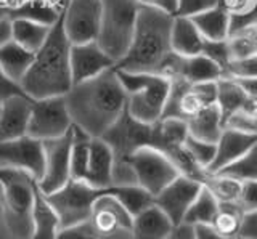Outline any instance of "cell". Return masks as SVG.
Here are the masks:
<instances>
[{
    "mask_svg": "<svg viewBox=\"0 0 257 239\" xmlns=\"http://www.w3.org/2000/svg\"><path fill=\"white\" fill-rule=\"evenodd\" d=\"M142 5L137 0H101V23L96 42L116 63L131 45Z\"/></svg>",
    "mask_w": 257,
    "mask_h": 239,
    "instance_id": "obj_7",
    "label": "cell"
},
{
    "mask_svg": "<svg viewBox=\"0 0 257 239\" xmlns=\"http://www.w3.org/2000/svg\"><path fill=\"white\" fill-rule=\"evenodd\" d=\"M191 20L199 29V33L203 34V37L207 39V41H225L230 34L231 17L220 5L199 13L196 17H193Z\"/></svg>",
    "mask_w": 257,
    "mask_h": 239,
    "instance_id": "obj_26",
    "label": "cell"
},
{
    "mask_svg": "<svg viewBox=\"0 0 257 239\" xmlns=\"http://www.w3.org/2000/svg\"><path fill=\"white\" fill-rule=\"evenodd\" d=\"M32 98L28 95H16L2 101L0 108V141L21 138L28 135Z\"/></svg>",
    "mask_w": 257,
    "mask_h": 239,
    "instance_id": "obj_18",
    "label": "cell"
},
{
    "mask_svg": "<svg viewBox=\"0 0 257 239\" xmlns=\"http://www.w3.org/2000/svg\"><path fill=\"white\" fill-rule=\"evenodd\" d=\"M48 4H52V5H55V7H58L60 10H64V7H66V4H68V0H47Z\"/></svg>",
    "mask_w": 257,
    "mask_h": 239,
    "instance_id": "obj_48",
    "label": "cell"
},
{
    "mask_svg": "<svg viewBox=\"0 0 257 239\" xmlns=\"http://www.w3.org/2000/svg\"><path fill=\"white\" fill-rule=\"evenodd\" d=\"M108 189L109 188H95L87 181L71 178L58 191L45 196L48 202L53 205L55 212L58 213L61 228H69L88 221L96 197L106 193Z\"/></svg>",
    "mask_w": 257,
    "mask_h": 239,
    "instance_id": "obj_8",
    "label": "cell"
},
{
    "mask_svg": "<svg viewBox=\"0 0 257 239\" xmlns=\"http://www.w3.org/2000/svg\"><path fill=\"white\" fill-rule=\"evenodd\" d=\"M8 41H12V20L2 18L0 20V49Z\"/></svg>",
    "mask_w": 257,
    "mask_h": 239,
    "instance_id": "obj_45",
    "label": "cell"
},
{
    "mask_svg": "<svg viewBox=\"0 0 257 239\" xmlns=\"http://www.w3.org/2000/svg\"><path fill=\"white\" fill-rule=\"evenodd\" d=\"M185 146H187V149L190 151L191 157L207 172V167L212 164L214 157H215V148H217L215 143L199 140V138L191 137V135H187V138H185Z\"/></svg>",
    "mask_w": 257,
    "mask_h": 239,
    "instance_id": "obj_35",
    "label": "cell"
},
{
    "mask_svg": "<svg viewBox=\"0 0 257 239\" xmlns=\"http://www.w3.org/2000/svg\"><path fill=\"white\" fill-rule=\"evenodd\" d=\"M37 180L28 172L0 167L4 220L13 239H31L32 205H34Z\"/></svg>",
    "mask_w": 257,
    "mask_h": 239,
    "instance_id": "obj_4",
    "label": "cell"
},
{
    "mask_svg": "<svg viewBox=\"0 0 257 239\" xmlns=\"http://www.w3.org/2000/svg\"><path fill=\"white\" fill-rule=\"evenodd\" d=\"M26 2H28V0H2L4 7H5L7 12H8V18H10V15H12L15 10H18L20 7H23Z\"/></svg>",
    "mask_w": 257,
    "mask_h": 239,
    "instance_id": "obj_47",
    "label": "cell"
},
{
    "mask_svg": "<svg viewBox=\"0 0 257 239\" xmlns=\"http://www.w3.org/2000/svg\"><path fill=\"white\" fill-rule=\"evenodd\" d=\"M203 185L209 188V191L215 196L220 204H238L241 181L225 177L220 173H209L204 178Z\"/></svg>",
    "mask_w": 257,
    "mask_h": 239,
    "instance_id": "obj_31",
    "label": "cell"
},
{
    "mask_svg": "<svg viewBox=\"0 0 257 239\" xmlns=\"http://www.w3.org/2000/svg\"><path fill=\"white\" fill-rule=\"evenodd\" d=\"M61 223L53 205L48 202L42 189L36 186L34 205H32V236L31 239H55L60 233Z\"/></svg>",
    "mask_w": 257,
    "mask_h": 239,
    "instance_id": "obj_20",
    "label": "cell"
},
{
    "mask_svg": "<svg viewBox=\"0 0 257 239\" xmlns=\"http://www.w3.org/2000/svg\"><path fill=\"white\" fill-rule=\"evenodd\" d=\"M44 145V175L37 181L44 194H52L71 180V146L72 129L60 138L45 140Z\"/></svg>",
    "mask_w": 257,
    "mask_h": 239,
    "instance_id": "obj_11",
    "label": "cell"
},
{
    "mask_svg": "<svg viewBox=\"0 0 257 239\" xmlns=\"http://www.w3.org/2000/svg\"><path fill=\"white\" fill-rule=\"evenodd\" d=\"M166 239H195V231H193V226L187 225V223H182L179 226H174L171 234Z\"/></svg>",
    "mask_w": 257,
    "mask_h": 239,
    "instance_id": "obj_44",
    "label": "cell"
},
{
    "mask_svg": "<svg viewBox=\"0 0 257 239\" xmlns=\"http://www.w3.org/2000/svg\"><path fill=\"white\" fill-rule=\"evenodd\" d=\"M255 143L257 133L233 129V127H225L215 143V157L212 164L207 167V173H215L222 170L223 167L230 165L231 162L238 161Z\"/></svg>",
    "mask_w": 257,
    "mask_h": 239,
    "instance_id": "obj_17",
    "label": "cell"
},
{
    "mask_svg": "<svg viewBox=\"0 0 257 239\" xmlns=\"http://www.w3.org/2000/svg\"><path fill=\"white\" fill-rule=\"evenodd\" d=\"M255 36H257V23H255Z\"/></svg>",
    "mask_w": 257,
    "mask_h": 239,
    "instance_id": "obj_50",
    "label": "cell"
},
{
    "mask_svg": "<svg viewBox=\"0 0 257 239\" xmlns=\"http://www.w3.org/2000/svg\"><path fill=\"white\" fill-rule=\"evenodd\" d=\"M243 217H244V212L238 204H220L219 202V212H217L215 218L212 221V226L219 231L220 234L233 239L239 234Z\"/></svg>",
    "mask_w": 257,
    "mask_h": 239,
    "instance_id": "obj_33",
    "label": "cell"
},
{
    "mask_svg": "<svg viewBox=\"0 0 257 239\" xmlns=\"http://www.w3.org/2000/svg\"><path fill=\"white\" fill-rule=\"evenodd\" d=\"M112 172H114V159L106 141L103 138H92L85 181L95 188H111L114 186Z\"/></svg>",
    "mask_w": 257,
    "mask_h": 239,
    "instance_id": "obj_19",
    "label": "cell"
},
{
    "mask_svg": "<svg viewBox=\"0 0 257 239\" xmlns=\"http://www.w3.org/2000/svg\"><path fill=\"white\" fill-rule=\"evenodd\" d=\"M174 229V223L163 210L153 204L132 221V239H166Z\"/></svg>",
    "mask_w": 257,
    "mask_h": 239,
    "instance_id": "obj_22",
    "label": "cell"
},
{
    "mask_svg": "<svg viewBox=\"0 0 257 239\" xmlns=\"http://www.w3.org/2000/svg\"><path fill=\"white\" fill-rule=\"evenodd\" d=\"M243 89L247 92L249 97L257 98V77L255 79H238Z\"/></svg>",
    "mask_w": 257,
    "mask_h": 239,
    "instance_id": "obj_46",
    "label": "cell"
},
{
    "mask_svg": "<svg viewBox=\"0 0 257 239\" xmlns=\"http://www.w3.org/2000/svg\"><path fill=\"white\" fill-rule=\"evenodd\" d=\"M16 95H26V93H24L23 87L18 82L12 81L2 71V68H0V103L12 97H16Z\"/></svg>",
    "mask_w": 257,
    "mask_h": 239,
    "instance_id": "obj_40",
    "label": "cell"
},
{
    "mask_svg": "<svg viewBox=\"0 0 257 239\" xmlns=\"http://www.w3.org/2000/svg\"><path fill=\"white\" fill-rule=\"evenodd\" d=\"M239 236H244L247 239H257V210L246 212L241 223Z\"/></svg>",
    "mask_w": 257,
    "mask_h": 239,
    "instance_id": "obj_41",
    "label": "cell"
},
{
    "mask_svg": "<svg viewBox=\"0 0 257 239\" xmlns=\"http://www.w3.org/2000/svg\"><path fill=\"white\" fill-rule=\"evenodd\" d=\"M72 129V119L64 97L32 100L28 135L40 141L60 138Z\"/></svg>",
    "mask_w": 257,
    "mask_h": 239,
    "instance_id": "obj_10",
    "label": "cell"
},
{
    "mask_svg": "<svg viewBox=\"0 0 257 239\" xmlns=\"http://www.w3.org/2000/svg\"><path fill=\"white\" fill-rule=\"evenodd\" d=\"M109 146L114 159V185H134L135 177L131 169V157L139 149L151 146L153 124H143L134 119L125 108L117 121L101 137ZM137 185V183H135Z\"/></svg>",
    "mask_w": 257,
    "mask_h": 239,
    "instance_id": "obj_6",
    "label": "cell"
},
{
    "mask_svg": "<svg viewBox=\"0 0 257 239\" xmlns=\"http://www.w3.org/2000/svg\"><path fill=\"white\" fill-rule=\"evenodd\" d=\"M114 66L116 61L101 49L96 41L74 44L71 47L72 85L93 79Z\"/></svg>",
    "mask_w": 257,
    "mask_h": 239,
    "instance_id": "obj_15",
    "label": "cell"
},
{
    "mask_svg": "<svg viewBox=\"0 0 257 239\" xmlns=\"http://www.w3.org/2000/svg\"><path fill=\"white\" fill-rule=\"evenodd\" d=\"M71 41L64 33L61 17L52 25L44 45L36 52L32 66L21 81L24 93L32 100L64 97L72 87Z\"/></svg>",
    "mask_w": 257,
    "mask_h": 239,
    "instance_id": "obj_3",
    "label": "cell"
},
{
    "mask_svg": "<svg viewBox=\"0 0 257 239\" xmlns=\"http://www.w3.org/2000/svg\"><path fill=\"white\" fill-rule=\"evenodd\" d=\"M225 77H235V79H255L257 77V53L251 57L231 61L227 76Z\"/></svg>",
    "mask_w": 257,
    "mask_h": 239,
    "instance_id": "obj_37",
    "label": "cell"
},
{
    "mask_svg": "<svg viewBox=\"0 0 257 239\" xmlns=\"http://www.w3.org/2000/svg\"><path fill=\"white\" fill-rule=\"evenodd\" d=\"M34 52H29L15 41H8L0 49V68L4 73L21 85V81L26 77L29 68L34 61Z\"/></svg>",
    "mask_w": 257,
    "mask_h": 239,
    "instance_id": "obj_25",
    "label": "cell"
},
{
    "mask_svg": "<svg viewBox=\"0 0 257 239\" xmlns=\"http://www.w3.org/2000/svg\"><path fill=\"white\" fill-rule=\"evenodd\" d=\"M215 173H220V175H225V177L235 178L239 181L257 180V143L246 154L241 156L238 161L231 162L230 165L223 167L222 170Z\"/></svg>",
    "mask_w": 257,
    "mask_h": 239,
    "instance_id": "obj_34",
    "label": "cell"
},
{
    "mask_svg": "<svg viewBox=\"0 0 257 239\" xmlns=\"http://www.w3.org/2000/svg\"><path fill=\"white\" fill-rule=\"evenodd\" d=\"M172 23L174 15L142 7L131 45L114 68L128 73L164 74L175 53L171 41Z\"/></svg>",
    "mask_w": 257,
    "mask_h": 239,
    "instance_id": "obj_2",
    "label": "cell"
},
{
    "mask_svg": "<svg viewBox=\"0 0 257 239\" xmlns=\"http://www.w3.org/2000/svg\"><path fill=\"white\" fill-rule=\"evenodd\" d=\"M116 73L127 93L128 114L143 124H156L164 114L171 92L169 77L150 73H128L120 69H116Z\"/></svg>",
    "mask_w": 257,
    "mask_h": 239,
    "instance_id": "obj_5",
    "label": "cell"
},
{
    "mask_svg": "<svg viewBox=\"0 0 257 239\" xmlns=\"http://www.w3.org/2000/svg\"><path fill=\"white\" fill-rule=\"evenodd\" d=\"M111 193L116 196L117 201L124 205V209L132 217H137L155 204V196L135 183L134 185H114L111 186Z\"/></svg>",
    "mask_w": 257,
    "mask_h": 239,
    "instance_id": "obj_29",
    "label": "cell"
},
{
    "mask_svg": "<svg viewBox=\"0 0 257 239\" xmlns=\"http://www.w3.org/2000/svg\"><path fill=\"white\" fill-rule=\"evenodd\" d=\"M171 41L174 52L182 57L203 55L206 47V39L199 33L193 20L187 17H174Z\"/></svg>",
    "mask_w": 257,
    "mask_h": 239,
    "instance_id": "obj_21",
    "label": "cell"
},
{
    "mask_svg": "<svg viewBox=\"0 0 257 239\" xmlns=\"http://www.w3.org/2000/svg\"><path fill=\"white\" fill-rule=\"evenodd\" d=\"M131 169L134 172L135 183L150 194L156 196L169 183L180 175L179 169L163 151L145 146L131 157Z\"/></svg>",
    "mask_w": 257,
    "mask_h": 239,
    "instance_id": "obj_9",
    "label": "cell"
},
{
    "mask_svg": "<svg viewBox=\"0 0 257 239\" xmlns=\"http://www.w3.org/2000/svg\"><path fill=\"white\" fill-rule=\"evenodd\" d=\"M0 108H2V103H0Z\"/></svg>",
    "mask_w": 257,
    "mask_h": 239,
    "instance_id": "obj_51",
    "label": "cell"
},
{
    "mask_svg": "<svg viewBox=\"0 0 257 239\" xmlns=\"http://www.w3.org/2000/svg\"><path fill=\"white\" fill-rule=\"evenodd\" d=\"M238 205L243 209L244 213L251 210H257V180L241 181Z\"/></svg>",
    "mask_w": 257,
    "mask_h": 239,
    "instance_id": "obj_38",
    "label": "cell"
},
{
    "mask_svg": "<svg viewBox=\"0 0 257 239\" xmlns=\"http://www.w3.org/2000/svg\"><path fill=\"white\" fill-rule=\"evenodd\" d=\"M55 239H98V236L95 234L90 223L85 221V223H80V225H76V226L61 228Z\"/></svg>",
    "mask_w": 257,
    "mask_h": 239,
    "instance_id": "obj_39",
    "label": "cell"
},
{
    "mask_svg": "<svg viewBox=\"0 0 257 239\" xmlns=\"http://www.w3.org/2000/svg\"><path fill=\"white\" fill-rule=\"evenodd\" d=\"M220 4V0H177V10L174 17L193 18L206 10H211Z\"/></svg>",
    "mask_w": 257,
    "mask_h": 239,
    "instance_id": "obj_36",
    "label": "cell"
},
{
    "mask_svg": "<svg viewBox=\"0 0 257 239\" xmlns=\"http://www.w3.org/2000/svg\"><path fill=\"white\" fill-rule=\"evenodd\" d=\"M72 124L93 138H101L127 108V93L114 68L74 84L64 95Z\"/></svg>",
    "mask_w": 257,
    "mask_h": 239,
    "instance_id": "obj_1",
    "label": "cell"
},
{
    "mask_svg": "<svg viewBox=\"0 0 257 239\" xmlns=\"http://www.w3.org/2000/svg\"><path fill=\"white\" fill-rule=\"evenodd\" d=\"M142 7H150V9H158L175 15L177 10V0H137Z\"/></svg>",
    "mask_w": 257,
    "mask_h": 239,
    "instance_id": "obj_42",
    "label": "cell"
},
{
    "mask_svg": "<svg viewBox=\"0 0 257 239\" xmlns=\"http://www.w3.org/2000/svg\"><path fill=\"white\" fill-rule=\"evenodd\" d=\"M249 100L247 92L243 89L238 79L220 77L217 81V106L220 109L223 127L231 116H235Z\"/></svg>",
    "mask_w": 257,
    "mask_h": 239,
    "instance_id": "obj_23",
    "label": "cell"
},
{
    "mask_svg": "<svg viewBox=\"0 0 257 239\" xmlns=\"http://www.w3.org/2000/svg\"><path fill=\"white\" fill-rule=\"evenodd\" d=\"M219 5L223 7L231 17L230 33L257 23V0H220Z\"/></svg>",
    "mask_w": 257,
    "mask_h": 239,
    "instance_id": "obj_32",
    "label": "cell"
},
{
    "mask_svg": "<svg viewBox=\"0 0 257 239\" xmlns=\"http://www.w3.org/2000/svg\"><path fill=\"white\" fill-rule=\"evenodd\" d=\"M61 21L72 45L96 41L101 23V0H68Z\"/></svg>",
    "mask_w": 257,
    "mask_h": 239,
    "instance_id": "obj_12",
    "label": "cell"
},
{
    "mask_svg": "<svg viewBox=\"0 0 257 239\" xmlns=\"http://www.w3.org/2000/svg\"><path fill=\"white\" fill-rule=\"evenodd\" d=\"M0 167H13V169L24 170L39 181L44 175L42 141L29 135L0 141Z\"/></svg>",
    "mask_w": 257,
    "mask_h": 239,
    "instance_id": "obj_13",
    "label": "cell"
},
{
    "mask_svg": "<svg viewBox=\"0 0 257 239\" xmlns=\"http://www.w3.org/2000/svg\"><path fill=\"white\" fill-rule=\"evenodd\" d=\"M193 231H195V239H230L220 234L212 225H196L193 226Z\"/></svg>",
    "mask_w": 257,
    "mask_h": 239,
    "instance_id": "obj_43",
    "label": "cell"
},
{
    "mask_svg": "<svg viewBox=\"0 0 257 239\" xmlns=\"http://www.w3.org/2000/svg\"><path fill=\"white\" fill-rule=\"evenodd\" d=\"M52 26L28 18L12 20V41L20 44L29 52H37L50 34Z\"/></svg>",
    "mask_w": 257,
    "mask_h": 239,
    "instance_id": "obj_27",
    "label": "cell"
},
{
    "mask_svg": "<svg viewBox=\"0 0 257 239\" xmlns=\"http://www.w3.org/2000/svg\"><path fill=\"white\" fill-rule=\"evenodd\" d=\"M217 212H219V201H217L215 196L209 191V188L203 185L196 199L193 201L191 207L188 209L187 215H185L183 223H187L190 226L212 225Z\"/></svg>",
    "mask_w": 257,
    "mask_h": 239,
    "instance_id": "obj_28",
    "label": "cell"
},
{
    "mask_svg": "<svg viewBox=\"0 0 257 239\" xmlns=\"http://www.w3.org/2000/svg\"><path fill=\"white\" fill-rule=\"evenodd\" d=\"M203 188V183L185 175H179L169 185L155 196V205L163 210L166 217L179 226L183 223L185 215Z\"/></svg>",
    "mask_w": 257,
    "mask_h": 239,
    "instance_id": "obj_14",
    "label": "cell"
},
{
    "mask_svg": "<svg viewBox=\"0 0 257 239\" xmlns=\"http://www.w3.org/2000/svg\"><path fill=\"white\" fill-rule=\"evenodd\" d=\"M169 79H182L188 84L212 82L223 77L222 68L206 55H193V57H182L174 53L172 60L164 71Z\"/></svg>",
    "mask_w": 257,
    "mask_h": 239,
    "instance_id": "obj_16",
    "label": "cell"
},
{
    "mask_svg": "<svg viewBox=\"0 0 257 239\" xmlns=\"http://www.w3.org/2000/svg\"><path fill=\"white\" fill-rule=\"evenodd\" d=\"M227 49L231 61L243 60L257 53L255 25L231 31L227 37Z\"/></svg>",
    "mask_w": 257,
    "mask_h": 239,
    "instance_id": "obj_30",
    "label": "cell"
},
{
    "mask_svg": "<svg viewBox=\"0 0 257 239\" xmlns=\"http://www.w3.org/2000/svg\"><path fill=\"white\" fill-rule=\"evenodd\" d=\"M185 122H187L188 135L199 140L212 141V143H217V140H219L220 133L223 130L222 114H220L219 106H217V103L198 111L196 114L188 117Z\"/></svg>",
    "mask_w": 257,
    "mask_h": 239,
    "instance_id": "obj_24",
    "label": "cell"
},
{
    "mask_svg": "<svg viewBox=\"0 0 257 239\" xmlns=\"http://www.w3.org/2000/svg\"><path fill=\"white\" fill-rule=\"evenodd\" d=\"M233 239H247V237H244V236H239V234H238L236 237H233Z\"/></svg>",
    "mask_w": 257,
    "mask_h": 239,
    "instance_id": "obj_49",
    "label": "cell"
}]
</instances>
